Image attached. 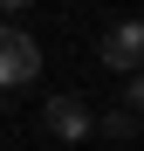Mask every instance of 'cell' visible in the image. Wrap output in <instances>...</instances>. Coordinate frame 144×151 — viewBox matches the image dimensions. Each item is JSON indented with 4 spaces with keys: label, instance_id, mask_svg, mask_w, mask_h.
Masks as SVG:
<instances>
[{
    "label": "cell",
    "instance_id": "obj_1",
    "mask_svg": "<svg viewBox=\"0 0 144 151\" xmlns=\"http://www.w3.org/2000/svg\"><path fill=\"white\" fill-rule=\"evenodd\" d=\"M41 76V48L28 28H0V89H14V83H34Z\"/></svg>",
    "mask_w": 144,
    "mask_h": 151
},
{
    "label": "cell",
    "instance_id": "obj_2",
    "mask_svg": "<svg viewBox=\"0 0 144 151\" xmlns=\"http://www.w3.org/2000/svg\"><path fill=\"white\" fill-rule=\"evenodd\" d=\"M110 69L124 76H144V21H117V28H103V48H96Z\"/></svg>",
    "mask_w": 144,
    "mask_h": 151
},
{
    "label": "cell",
    "instance_id": "obj_3",
    "mask_svg": "<svg viewBox=\"0 0 144 151\" xmlns=\"http://www.w3.org/2000/svg\"><path fill=\"white\" fill-rule=\"evenodd\" d=\"M48 131H55L62 144H82L89 131H96V117H89V103H82V96H48Z\"/></svg>",
    "mask_w": 144,
    "mask_h": 151
},
{
    "label": "cell",
    "instance_id": "obj_4",
    "mask_svg": "<svg viewBox=\"0 0 144 151\" xmlns=\"http://www.w3.org/2000/svg\"><path fill=\"white\" fill-rule=\"evenodd\" d=\"M124 110H144V76H130V83H124Z\"/></svg>",
    "mask_w": 144,
    "mask_h": 151
},
{
    "label": "cell",
    "instance_id": "obj_5",
    "mask_svg": "<svg viewBox=\"0 0 144 151\" xmlns=\"http://www.w3.org/2000/svg\"><path fill=\"white\" fill-rule=\"evenodd\" d=\"M0 110H7V103H0Z\"/></svg>",
    "mask_w": 144,
    "mask_h": 151
}]
</instances>
